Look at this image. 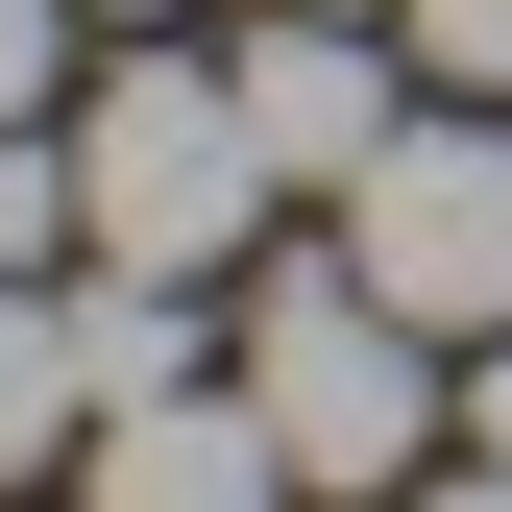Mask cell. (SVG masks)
<instances>
[{
  "label": "cell",
  "mask_w": 512,
  "mask_h": 512,
  "mask_svg": "<svg viewBox=\"0 0 512 512\" xmlns=\"http://www.w3.org/2000/svg\"><path fill=\"white\" fill-rule=\"evenodd\" d=\"M74 196H98V244L74 269H244L269 244V122H244V49L196 74V49H147V74H98V122H74Z\"/></svg>",
  "instance_id": "6da1fadb"
},
{
  "label": "cell",
  "mask_w": 512,
  "mask_h": 512,
  "mask_svg": "<svg viewBox=\"0 0 512 512\" xmlns=\"http://www.w3.org/2000/svg\"><path fill=\"white\" fill-rule=\"evenodd\" d=\"M244 391L293 415V488H391L415 439H439V317L415 293H366V244L342 269H244Z\"/></svg>",
  "instance_id": "7a4b0ae2"
},
{
  "label": "cell",
  "mask_w": 512,
  "mask_h": 512,
  "mask_svg": "<svg viewBox=\"0 0 512 512\" xmlns=\"http://www.w3.org/2000/svg\"><path fill=\"white\" fill-rule=\"evenodd\" d=\"M342 244H366V293H415L439 342H488L512 317V122H391V147L342 171Z\"/></svg>",
  "instance_id": "3957f363"
},
{
  "label": "cell",
  "mask_w": 512,
  "mask_h": 512,
  "mask_svg": "<svg viewBox=\"0 0 512 512\" xmlns=\"http://www.w3.org/2000/svg\"><path fill=\"white\" fill-rule=\"evenodd\" d=\"M366 25H391V0H269V25H244V122H269V171H293V196H342V171L391 147Z\"/></svg>",
  "instance_id": "277c9868"
},
{
  "label": "cell",
  "mask_w": 512,
  "mask_h": 512,
  "mask_svg": "<svg viewBox=\"0 0 512 512\" xmlns=\"http://www.w3.org/2000/svg\"><path fill=\"white\" fill-rule=\"evenodd\" d=\"M74 464H98L122 512H244V488H293V415H269V391H122Z\"/></svg>",
  "instance_id": "5b68a950"
},
{
  "label": "cell",
  "mask_w": 512,
  "mask_h": 512,
  "mask_svg": "<svg viewBox=\"0 0 512 512\" xmlns=\"http://www.w3.org/2000/svg\"><path fill=\"white\" fill-rule=\"evenodd\" d=\"M98 439V342H74V269H0V488Z\"/></svg>",
  "instance_id": "8992f818"
},
{
  "label": "cell",
  "mask_w": 512,
  "mask_h": 512,
  "mask_svg": "<svg viewBox=\"0 0 512 512\" xmlns=\"http://www.w3.org/2000/svg\"><path fill=\"white\" fill-rule=\"evenodd\" d=\"M98 244V196H74V147L49 122H0V269H74Z\"/></svg>",
  "instance_id": "52a82bcc"
},
{
  "label": "cell",
  "mask_w": 512,
  "mask_h": 512,
  "mask_svg": "<svg viewBox=\"0 0 512 512\" xmlns=\"http://www.w3.org/2000/svg\"><path fill=\"white\" fill-rule=\"evenodd\" d=\"M415 25V74H464V98H512V0H391Z\"/></svg>",
  "instance_id": "ba28073f"
},
{
  "label": "cell",
  "mask_w": 512,
  "mask_h": 512,
  "mask_svg": "<svg viewBox=\"0 0 512 512\" xmlns=\"http://www.w3.org/2000/svg\"><path fill=\"white\" fill-rule=\"evenodd\" d=\"M49 74H74V0H0V122H49Z\"/></svg>",
  "instance_id": "9c48e42d"
}]
</instances>
